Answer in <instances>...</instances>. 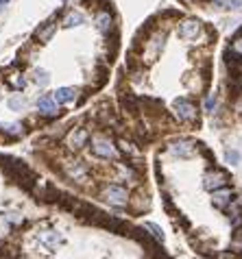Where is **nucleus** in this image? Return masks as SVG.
<instances>
[{
    "instance_id": "nucleus-1",
    "label": "nucleus",
    "mask_w": 242,
    "mask_h": 259,
    "mask_svg": "<svg viewBox=\"0 0 242 259\" xmlns=\"http://www.w3.org/2000/svg\"><path fill=\"white\" fill-rule=\"evenodd\" d=\"M103 198L109 205L124 207L129 202V192H127V187H122V185H107L103 190Z\"/></svg>"
},
{
    "instance_id": "nucleus-2",
    "label": "nucleus",
    "mask_w": 242,
    "mask_h": 259,
    "mask_svg": "<svg viewBox=\"0 0 242 259\" xmlns=\"http://www.w3.org/2000/svg\"><path fill=\"white\" fill-rule=\"evenodd\" d=\"M227 183H229V174L223 170H210L203 176V187L208 192H216L220 187H227Z\"/></svg>"
},
{
    "instance_id": "nucleus-3",
    "label": "nucleus",
    "mask_w": 242,
    "mask_h": 259,
    "mask_svg": "<svg viewBox=\"0 0 242 259\" xmlns=\"http://www.w3.org/2000/svg\"><path fill=\"white\" fill-rule=\"evenodd\" d=\"M175 114L183 122H194L196 120V105L188 98H179V100H175Z\"/></svg>"
},
{
    "instance_id": "nucleus-4",
    "label": "nucleus",
    "mask_w": 242,
    "mask_h": 259,
    "mask_svg": "<svg viewBox=\"0 0 242 259\" xmlns=\"http://www.w3.org/2000/svg\"><path fill=\"white\" fill-rule=\"evenodd\" d=\"M92 152L96 157H100V159H114V157L118 155L116 146L109 140H105V137H96V140H92Z\"/></svg>"
},
{
    "instance_id": "nucleus-5",
    "label": "nucleus",
    "mask_w": 242,
    "mask_h": 259,
    "mask_svg": "<svg viewBox=\"0 0 242 259\" xmlns=\"http://www.w3.org/2000/svg\"><path fill=\"white\" fill-rule=\"evenodd\" d=\"M88 140H90V133L85 129H72L68 133V137H65V144H68V148L79 150L88 144Z\"/></svg>"
},
{
    "instance_id": "nucleus-6",
    "label": "nucleus",
    "mask_w": 242,
    "mask_h": 259,
    "mask_svg": "<svg viewBox=\"0 0 242 259\" xmlns=\"http://www.w3.org/2000/svg\"><path fill=\"white\" fill-rule=\"evenodd\" d=\"M201 33V22L194 18H188L179 24V35L183 39H196V35Z\"/></svg>"
},
{
    "instance_id": "nucleus-7",
    "label": "nucleus",
    "mask_w": 242,
    "mask_h": 259,
    "mask_svg": "<svg viewBox=\"0 0 242 259\" xmlns=\"http://www.w3.org/2000/svg\"><path fill=\"white\" fill-rule=\"evenodd\" d=\"M168 150L173 152V155H179V157H192L194 155V144L188 140H177L168 146Z\"/></svg>"
},
{
    "instance_id": "nucleus-8",
    "label": "nucleus",
    "mask_w": 242,
    "mask_h": 259,
    "mask_svg": "<svg viewBox=\"0 0 242 259\" xmlns=\"http://www.w3.org/2000/svg\"><path fill=\"white\" fill-rule=\"evenodd\" d=\"M234 198H236L234 192H231V190H223V187H220V190L214 192V196H212V202H214V207H218V209H225L229 202H234Z\"/></svg>"
},
{
    "instance_id": "nucleus-9",
    "label": "nucleus",
    "mask_w": 242,
    "mask_h": 259,
    "mask_svg": "<svg viewBox=\"0 0 242 259\" xmlns=\"http://www.w3.org/2000/svg\"><path fill=\"white\" fill-rule=\"evenodd\" d=\"M65 174L70 176V179H77V181H83L85 176H88V168H85L81 161H72V164L65 166Z\"/></svg>"
},
{
    "instance_id": "nucleus-10",
    "label": "nucleus",
    "mask_w": 242,
    "mask_h": 259,
    "mask_svg": "<svg viewBox=\"0 0 242 259\" xmlns=\"http://www.w3.org/2000/svg\"><path fill=\"white\" fill-rule=\"evenodd\" d=\"M37 109H39V114H44V115H57L59 114L55 98H46V96L37 100Z\"/></svg>"
},
{
    "instance_id": "nucleus-11",
    "label": "nucleus",
    "mask_w": 242,
    "mask_h": 259,
    "mask_svg": "<svg viewBox=\"0 0 242 259\" xmlns=\"http://www.w3.org/2000/svg\"><path fill=\"white\" fill-rule=\"evenodd\" d=\"M53 98H55V103L57 105H63V103H70V100H74L77 98V89H72V87H61V89H57L53 94Z\"/></svg>"
},
{
    "instance_id": "nucleus-12",
    "label": "nucleus",
    "mask_w": 242,
    "mask_h": 259,
    "mask_svg": "<svg viewBox=\"0 0 242 259\" xmlns=\"http://www.w3.org/2000/svg\"><path fill=\"white\" fill-rule=\"evenodd\" d=\"M96 29L103 30V33H109V29H112V15H109V11H100L96 15Z\"/></svg>"
},
{
    "instance_id": "nucleus-13",
    "label": "nucleus",
    "mask_w": 242,
    "mask_h": 259,
    "mask_svg": "<svg viewBox=\"0 0 242 259\" xmlns=\"http://www.w3.org/2000/svg\"><path fill=\"white\" fill-rule=\"evenodd\" d=\"M81 24H83V15H81L79 11H72V13H68V15H65V20H63V27H65V29L81 27Z\"/></svg>"
},
{
    "instance_id": "nucleus-14",
    "label": "nucleus",
    "mask_w": 242,
    "mask_h": 259,
    "mask_svg": "<svg viewBox=\"0 0 242 259\" xmlns=\"http://www.w3.org/2000/svg\"><path fill=\"white\" fill-rule=\"evenodd\" d=\"M55 29H57V22H48L44 29H39V30H37V39H39V42H48L50 35L55 33Z\"/></svg>"
},
{
    "instance_id": "nucleus-15",
    "label": "nucleus",
    "mask_w": 242,
    "mask_h": 259,
    "mask_svg": "<svg viewBox=\"0 0 242 259\" xmlns=\"http://www.w3.org/2000/svg\"><path fill=\"white\" fill-rule=\"evenodd\" d=\"M42 242L46 244L48 248H57V244H61V235H59L57 231H53V233H46V235H42Z\"/></svg>"
},
{
    "instance_id": "nucleus-16",
    "label": "nucleus",
    "mask_w": 242,
    "mask_h": 259,
    "mask_svg": "<svg viewBox=\"0 0 242 259\" xmlns=\"http://www.w3.org/2000/svg\"><path fill=\"white\" fill-rule=\"evenodd\" d=\"M144 229H146V231H149L157 242H164V233H161V229L155 225V222H144Z\"/></svg>"
},
{
    "instance_id": "nucleus-17",
    "label": "nucleus",
    "mask_w": 242,
    "mask_h": 259,
    "mask_svg": "<svg viewBox=\"0 0 242 259\" xmlns=\"http://www.w3.org/2000/svg\"><path fill=\"white\" fill-rule=\"evenodd\" d=\"M0 129H2L7 135H13V137L22 135V124H2Z\"/></svg>"
},
{
    "instance_id": "nucleus-18",
    "label": "nucleus",
    "mask_w": 242,
    "mask_h": 259,
    "mask_svg": "<svg viewBox=\"0 0 242 259\" xmlns=\"http://www.w3.org/2000/svg\"><path fill=\"white\" fill-rule=\"evenodd\" d=\"M33 79H35V83H37V85H42V87H44V85H48L50 76H48L46 72H42V70H37V72H35V76H33Z\"/></svg>"
},
{
    "instance_id": "nucleus-19",
    "label": "nucleus",
    "mask_w": 242,
    "mask_h": 259,
    "mask_svg": "<svg viewBox=\"0 0 242 259\" xmlns=\"http://www.w3.org/2000/svg\"><path fill=\"white\" fill-rule=\"evenodd\" d=\"M9 107H11V109H16V111H20L24 107V98H20V96H16V98H11L9 100Z\"/></svg>"
},
{
    "instance_id": "nucleus-20",
    "label": "nucleus",
    "mask_w": 242,
    "mask_h": 259,
    "mask_svg": "<svg viewBox=\"0 0 242 259\" xmlns=\"http://www.w3.org/2000/svg\"><path fill=\"white\" fill-rule=\"evenodd\" d=\"M227 161H229L231 166H236V164L240 161V155H238L236 150H227Z\"/></svg>"
},
{
    "instance_id": "nucleus-21",
    "label": "nucleus",
    "mask_w": 242,
    "mask_h": 259,
    "mask_svg": "<svg viewBox=\"0 0 242 259\" xmlns=\"http://www.w3.org/2000/svg\"><path fill=\"white\" fill-rule=\"evenodd\" d=\"M205 107H208V111H212V107H214V98H208V103H205Z\"/></svg>"
},
{
    "instance_id": "nucleus-22",
    "label": "nucleus",
    "mask_w": 242,
    "mask_h": 259,
    "mask_svg": "<svg viewBox=\"0 0 242 259\" xmlns=\"http://www.w3.org/2000/svg\"><path fill=\"white\" fill-rule=\"evenodd\" d=\"M9 2V0H0V4H7Z\"/></svg>"
},
{
    "instance_id": "nucleus-23",
    "label": "nucleus",
    "mask_w": 242,
    "mask_h": 259,
    "mask_svg": "<svg viewBox=\"0 0 242 259\" xmlns=\"http://www.w3.org/2000/svg\"><path fill=\"white\" fill-rule=\"evenodd\" d=\"M2 7H4V4H0V11H2Z\"/></svg>"
}]
</instances>
